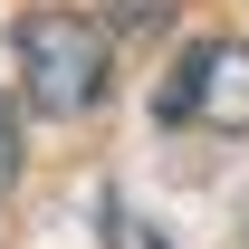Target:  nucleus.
<instances>
[{
	"label": "nucleus",
	"mask_w": 249,
	"mask_h": 249,
	"mask_svg": "<svg viewBox=\"0 0 249 249\" xmlns=\"http://www.w3.org/2000/svg\"><path fill=\"white\" fill-rule=\"evenodd\" d=\"M10 58H19V96L38 115H87L106 96V29L87 10H29Z\"/></svg>",
	"instance_id": "f257e3e1"
},
{
	"label": "nucleus",
	"mask_w": 249,
	"mask_h": 249,
	"mask_svg": "<svg viewBox=\"0 0 249 249\" xmlns=\"http://www.w3.org/2000/svg\"><path fill=\"white\" fill-rule=\"evenodd\" d=\"M154 124H201V134H249V48L240 38H192L182 67L163 77Z\"/></svg>",
	"instance_id": "f03ea898"
},
{
	"label": "nucleus",
	"mask_w": 249,
	"mask_h": 249,
	"mask_svg": "<svg viewBox=\"0 0 249 249\" xmlns=\"http://www.w3.org/2000/svg\"><path fill=\"white\" fill-rule=\"evenodd\" d=\"M106 240H115V249H163V240H154V230H144V220L124 211V201H106Z\"/></svg>",
	"instance_id": "7ed1b4c3"
},
{
	"label": "nucleus",
	"mask_w": 249,
	"mask_h": 249,
	"mask_svg": "<svg viewBox=\"0 0 249 249\" xmlns=\"http://www.w3.org/2000/svg\"><path fill=\"white\" fill-rule=\"evenodd\" d=\"M115 19H124V29H163V19H173V0H115Z\"/></svg>",
	"instance_id": "20e7f679"
},
{
	"label": "nucleus",
	"mask_w": 249,
	"mask_h": 249,
	"mask_svg": "<svg viewBox=\"0 0 249 249\" xmlns=\"http://www.w3.org/2000/svg\"><path fill=\"white\" fill-rule=\"evenodd\" d=\"M10 173H19V124H10V96H0V192H10Z\"/></svg>",
	"instance_id": "39448f33"
}]
</instances>
